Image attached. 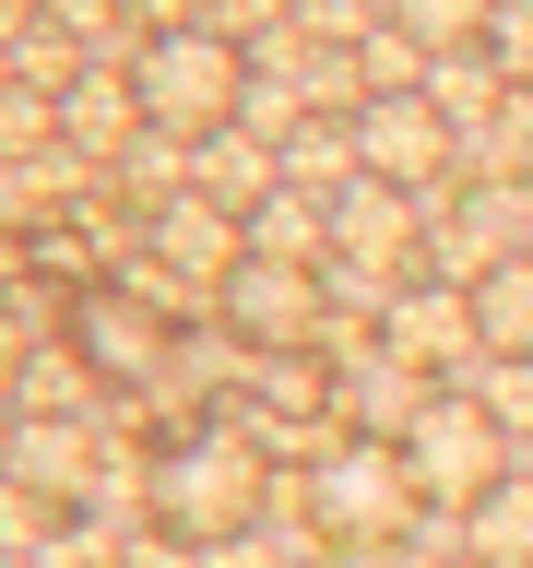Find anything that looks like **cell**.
I'll use <instances>...</instances> for the list:
<instances>
[{"instance_id": "cell-1", "label": "cell", "mask_w": 533, "mask_h": 568, "mask_svg": "<svg viewBox=\"0 0 533 568\" xmlns=\"http://www.w3.org/2000/svg\"><path fill=\"white\" fill-rule=\"evenodd\" d=\"M261 509H273V462H261L249 426H202V438H178V450L154 462V532H178L190 557L238 545Z\"/></svg>"}, {"instance_id": "cell-2", "label": "cell", "mask_w": 533, "mask_h": 568, "mask_svg": "<svg viewBox=\"0 0 533 568\" xmlns=\"http://www.w3.org/2000/svg\"><path fill=\"white\" fill-rule=\"evenodd\" d=\"M296 509H309L344 557H368V545H403V532L426 521L415 474H403V450L391 438H320L309 450V486H296Z\"/></svg>"}, {"instance_id": "cell-3", "label": "cell", "mask_w": 533, "mask_h": 568, "mask_svg": "<svg viewBox=\"0 0 533 568\" xmlns=\"http://www.w3.org/2000/svg\"><path fill=\"white\" fill-rule=\"evenodd\" d=\"M131 95H142V131H178V154L213 131H238V95H249V60L225 48L213 24H178V36H142L131 60Z\"/></svg>"}, {"instance_id": "cell-4", "label": "cell", "mask_w": 533, "mask_h": 568, "mask_svg": "<svg viewBox=\"0 0 533 568\" xmlns=\"http://www.w3.org/2000/svg\"><path fill=\"white\" fill-rule=\"evenodd\" d=\"M391 450H403V474H415L426 521H462V509H474V497H486L497 474H522V450H510V426H497L486 403H474V390H439V403H426V415L403 426Z\"/></svg>"}, {"instance_id": "cell-5", "label": "cell", "mask_w": 533, "mask_h": 568, "mask_svg": "<svg viewBox=\"0 0 533 568\" xmlns=\"http://www.w3.org/2000/svg\"><path fill=\"white\" fill-rule=\"evenodd\" d=\"M213 308H225V332H238V344H261V355H309V344H320V308H332V284H320L309 261H238Z\"/></svg>"}, {"instance_id": "cell-6", "label": "cell", "mask_w": 533, "mask_h": 568, "mask_svg": "<svg viewBox=\"0 0 533 568\" xmlns=\"http://www.w3.org/2000/svg\"><path fill=\"white\" fill-rule=\"evenodd\" d=\"M355 166L391 178V190H415V202H439V178L462 166V142H451V119L426 95H368L355 106Z\"/></svg>"}, {"instance_id": "cell-7", "label": "cell", "mask_w": 533, "mask_h": 568, "mask_svg": "<svg viewBox=\"0 0 533 568\" xmlns=\"http://www.w3.org/2000/svg\"><path fill=\"white\" fill-rule=\"evenodd\" d=\"M380 344L403 355V367H426V379H462V367H486V344H474V296H462L451 273H439V284H391Z\"/></svg>"}, {"instance_id": "cell-8", "label": "cell", "mask_w": 533, "mask_h": 568, "mask_svg": "<svg viewBox=\"0 0 533 568\" xmlns=\"http://www.w3.org/2000/svg\"><path fill=\"white\" fill-rule=\"evenodd\" d=\"M154 261H167L190 296H225V273L249 261V225L225 202H202V190H178V202H154Z\"/></svg>"}, {"instance_id": "cell-9", "label": "cell", "mask_w": 533, "mask_h": 568, "mask_svg": "<svg viewBox=\"0 0 533 568\" xmlns=\"http://www.w3.org/2000/svg\"><path fill=\"white\" fill-rule=\"evenodd\" d=\"M426 403H439V379H426V367H403L391 344L344 355V379H332V426H344V438H403Z\"/></svg>"}, {"instance_id": "cell-10", "label": "cell", "mask_w": 533, "mask_h": 568, "mask_svg": "<svg viewBox=\"0 0 533 568\" xmlns=\"http://www.w3.org/2000/svg\"><path fill=\"white\" fill-rule=\"evenodd\" d=\"M12 486L83 509L95 497V415H12Z\"/></svg>"}, {"instance_id": "cell-11", "label": "cell", "mask_w": 533, "mask_h": 568, "mask_svg": "<svg viewBox=\"0 0 533 568\" xmlns=\"http://www.w3.org/2000/svg\"><path fill=\"white\" fill-rule=\"evenodd\" d=\"M71 355H83L95 379H167V332H154L131 296H83V320H71Z\"/></svg>"}, {"instance_id": "cell-12", "label": "cell", "mask_w": 533, "mask_h": 568, "mask_svg": "<svg viewBox=\"0 0 533 568\" xmlns=\"http://www.w3.org/2000/svg\"><path fill=\"white\" fill-rule=\"evenodd\" d=\"M451 557L462 568H533V474H497L474 509L451 521Z\"/></svg>"}, {"instance_id": "cell-13", "label": "cell", "mask_w": 533, "mask_h": 568, "mask_svg": "<svg viewBox=\"0 0 533 568\" xmlns=\"http://www.w3.org/2000/svg\"><path fill=\"white\" fill-rule=\"evenodd\" d=\"M48 119H60L83 154H119V142H142V95H131V71H71Z\"/></svg>"}, {"instance_id": "cell-14", "label": "cell", "mask_w": 533, "mask_h": 568, "mask_svg": "<svg viewBox=\"0 0 533 568\" xmlns=\"http://www.w3.org/2000/svg\"><path fill=\"white\" fill-rule=\"evenodd\" d=\"M462 296H474V344L486 355H533V248H510V261L474 273Z\"/></svg>"}, {"instance_id": "cell-15", "label": "cell", "mask_w": 533, "mask_h": 568, "mask_svg": "<svg viewBox=\"0 0 533 568\" xmlns=\"http://www.w3.org/2000/svg\"><path fill=\"white\" fill-rule=\"evenodd\" d=\"M486 12H497V0H391V24L415 36L426 60H451V48H486Z\"/></svg>"}, {"instance_id": "cell-16", "label": "cell", "mask_w": 533, "mask_h": 568, "mask_svg": "<svg viewBox=\"0 0 533 568\" xmlns=\"http://www.w3.org/2000/svg\"><path fill=\"white\" fill-rule=\"evenodd\" d=\"M24 415H95V367L83 355H24Z\"/></svg>"}, {"instance_id": "cell-17", "label": "cell", "mask_w": 533, "mask_h": 568, "mask_svg": "<svg viewBox=\"0 0 533 568\" xmlns=\"http://www.w3.org/2000/svg\"><path fill=\"white\" fill-rule=\"evenodd\" d=\"M474 403H486V415L510 426V450H522L533 438V355H486V367H474Z\"/></svg>"}, {"instance_id": "cell-18", "label": "cell", "mask_w": 533, "mask_h": 568, "mask_svg": "<svg viewBox=\"0 0 533 568\" xmlns=\"http://www.w3.org/2000/svg\"><path fill=\"white\" fill-rule=\"evenodd\" d=\"M486 60L510 71V83H533V0H497L486 12Z\"/></svg>"}, {"instance_id": "cell-19", "label": "cell", "mask_w": 533, "mask_h": 568, "mask_svg": "<svg viewBox=\"0 0 533 568\" xmlns=\"http://www.w3.org/2000/svg\"><path fill=\"white\" fill-rule=\"evenodd\" d=\"M48 12H60L71 36H107V24H119V0H48Z\"/></svg>"}, {"instance_id": "cell-20", "label": "cell", "mask_w": 533, "mask_h": 568, "mask_svg": "<svg viewBox=\"0 0 533 568\" xmlns=\"http://www.w3.org/2000/svg\"><path fill=\"white\" fill-rule=\"evenodd\" d=\"M131 12H142V24H154V36H178V24H202V0H131Z\"/></svg>"}, {"instance_id": "cell-21", "label": "cell", "mask_w": 533, "mask_h": 568, "mask_svg": "<svg viewBox=\"0 0 533 568\" xmlns=\"http://www.w3.org/2000/svg\"><path fill=\"white\" fill-rule=\"evenodd\" d=\"M0 486H12V426H0Z\"/></svg>"}, {"instance_id": "cell-22", "label": "cell", "mask_w": 533, "mask_h": 568, "mask_svg": "<svg viewBox=\"0 0 533 568\" xmlns=\"http://www.w3.org/2000/svg\"><path fill=\"white\" fill-rule=\"evenodd\" d=\"M0 390H12V344H0Z\"/></svg>"}, {"instance_id": "cell-23", "label": "cell", "mask_w": 533, "mask_h": 568, "mask_svg": "<svg viewBox=\"0 0 533 568\" xmlns=\"http://www.w3.org/2000/svg\"><path fill=\"white\" fill-rule=\"evenodd\" d=\"M309 568H332V557H309Z\"/></svg>"}]
</instances>
